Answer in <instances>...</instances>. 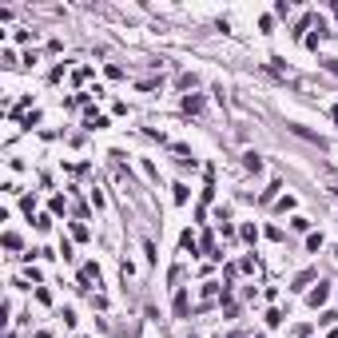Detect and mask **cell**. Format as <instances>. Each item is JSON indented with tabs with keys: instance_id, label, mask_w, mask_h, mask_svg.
<instances>
[{
	"instance_id": "cell-9",
	"label": "cell",
	"mask_w": 338,
	"mask_h": 338,
	"mask_svg": "<svg viewBox=\"0 0 338 338\" xmlns=\"http://www.w3.org/2000/svg\"><path fill=\"white\" fill-rule=\"evenodd\" d=\"M326 338H338V326H330V334H326Z\"/></svg>"
},
{
	"instance_id": "cell-10",
	"label": "cell",
	"mask_w": 338,
	"mask_h": 338,
	"mask_svg": "<svg viewBox=\"0 0 338 338\" xmlns=\"http://www.w3.org/2000/svg\"><path fill=\"white\" fill-rule=\"evenodd\" d=\"M330 115H334V123H338V108H334V112H330Z\"/></svg>"
},
{
	"instance_id": "cell-2",
	"label": "cell",
	"mask_w": 338,
	"mask_h": 338,
	"mask_svg": "<svg viewBox=\"0 0 338 338\" xmlns=\"http://www.w3.org/2000/svg\"><path fill=\"white\" fill-rule=\"evenodd\" d=\"M183 112L199 115V112H203V100H199V96H183Z\"/></svg>"
},
{
	"instance_id": "cell-3",
	"label": "cell",
	"mask_w": 338,
	"mask_h": 338,
	"mask_svg": "<svg viewBox=\"0 0 338 338\" xmlns=\"http://www.w3.org/2000/svg\"><path fill=\"white\" fill-rule=\"evenodd\" d=\"M179 247H183V251H191V255L199 251V243H195V235H191V231H183V235H179Z\"/></svg>"
},
{
	"instance_id": "cell-7",
	"label": "cell",
	"mask_w": 338,
	"mask_h": 338,
	"mask_svg": "<svg viewBox=\"0 0 338 338\" xmlns=\"http://www.w3.org/2000/svg\"><path fill=\"white\" fill-rule=\"evenodd\" d=\"M175 203H187V183H175Z\"/></svg>"
},
{
	"instance_id": "cell-8",
	"label": "cell",
	"mask_w": 338,
	"mask_h": 338,
	"mask_svg": "<svg viewBox=\"0 0 338 338\" xmlns=\"http://www.w3.org/2000/svg\"><path fill=\"white\" fill-rule=\"evenodd\" d=\"M4 247H8V251H16V247H20V235H12V231H8V235H4Z\"/></svg>"
},
{
	"instance_id": "cell-11",
	"label": "cell",
	"mask_w": 338,
	"mask_h": 338,
	"mask_svg": "<svg viewBox=\"0 0 338 338\" xmlns=\"http://www.w3.org/2000/svg\"><path fill=\"white\" fill-rule=\"evenodd\" d=\"M255 338H263V334H255Z\"/></svg>"
},
{
	"instance_id": "cell-4",
	"label": "cell",
	"mask_w": 338,
	"mask_h": 338,
	"mask_svg": "<svg viewBox=\"0 0 338 338\" xmlns=\"http://www.w3.org/2000/svg\"><path fill=\"white\" fill-rule=\"evenodd\" d=\"M92 279H100V267H96V263H88V267L80 271V282H92Z\"/></svg>"
},
{
	"instance_id": "cell-1",
	"label": "cell",
	"mask_w": 338,
	"mask_h": 338,
	"mask_svg": "<svg viewBox=\"0 0 338 338\" xmlns=\"http://www.w3.org/2000/svg\"><path fill=\"white\" fill-rule=\"evenodd\" d=\"M326 298H330V286H326V282H318V286H314V290L306 294V302H310V306H322Z\"/></svg>"
},
{
	"instance_id": "cell-6",
	"label": "cell",
	"mask_w": 338,
	"mask_h": 338,
	"mask_svg": "<svg viewBox=\"0 0 338 338\" xmlns=\"http://www.w3.org/2000/svg\"><path fill=\"white\" fill-rule=\"evenodd\" d=\"M175 314H179V318H183V314H187V294H183V290H179V294H175Z\"/></svg>"
},
{
	"instance_id": "cell-5",
	"label": "cell",
	"mask_w": 338,
	"mask_h": 338,
	"mask_svg": "<svg viewBox=\"0 0 338 338\" xmlns=\"http://www.w3.org/2000/svg\"><path fill=\"white\" fill-rule=\"evenodd\" d=\"M243 163H247V171H259V167H263V159H259L255 151H247V155H243Z\"/></svg>"
}]
</instances>
